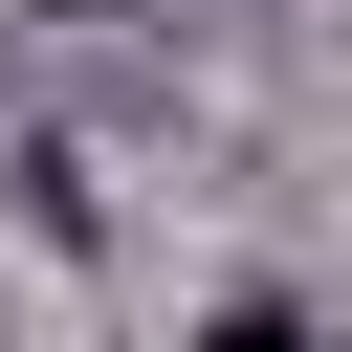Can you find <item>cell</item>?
<instances>
[{"label": "cell", "instance_id": "6da1fadb", "mask_svg": "<svg viewBox=\"0 0 352 352\" xmlns=\"http://www.w3.org/2000/svg\"><path fill=\"white\" fill-rule=\"evenodd\" d=\"M198 352H330V330H286V308H220V330H198Z\"/></svg>", "mask_w": 352, "mask_h": 352}, {"label": "cell", "instance_id": "7a4b0ae2", "mask_svg": "<svg viewBox=\"0 0 352 352\" xmlns=\"http://www.w3.org/2000/svg\"><path fill=\"white\" fill-rule=\"evenodd\" d=\"M44 22H110V0H44Z\"/></svg>", "mask_w": 352, "mask_h": 352}]
</instances>
